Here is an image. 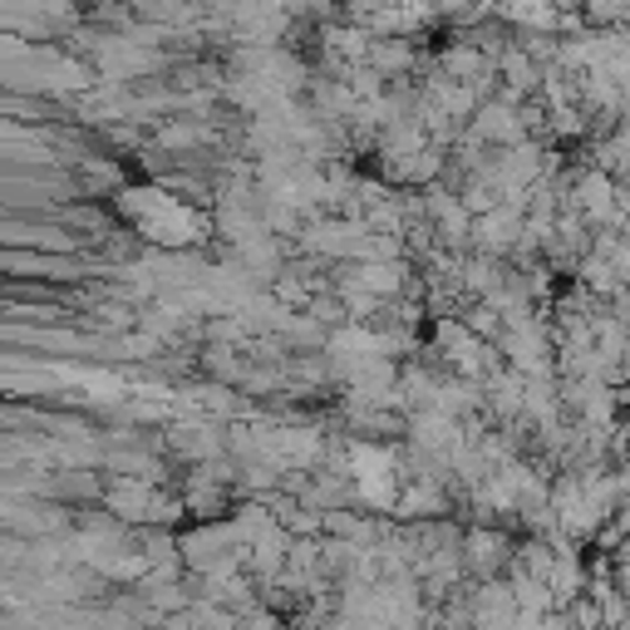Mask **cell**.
<instances>
[{
	"instance_id": "1",
	"label": "cell",
	"mask_w": 630,
	"mask_h": 630,
	"mask_svg": "<svg viewBox=\"0 0 630 630\" xmlns=\"http://www.w3.org/2000/svg\"><path fill=\"white\" fill-rule=\"evenodd\" d=\"M399 464L390 448L380 444H350V478H355V498L370 502V508L394 512L399 502Z\"/></svg>"
},
{
	"instance_id": "2",
	"label": "cell",
	"mask_w": 630,
	"mask_h": 630,
	"mask_svg": "<svg viewBox=\"0 0 630 630\" xmlns=\"http://www.w3.org/2000/svg\"><path fill=\"white\" fill-rule=\"evenodd\" d=\"M576 207L586 213V222L596 227H611L621 222V187H616V177L606 173V167H591V173L576 177Z\"/></svg>"
},
{
	"instance_id": "3",
	"label": "cell",
	"mask_w": 630,
	"mask_h": 630,
	"mask_svg": "<svg viewBox=\"0 0 630 630\" xmlns=\"http://www.w3.org/2000/svg\"><path fill=\"white\" fill-rule=\"evenodd\" d=\"M472 139L478 143H502V149L528 143V123H522V113H518V99L478 104V113H472Z\"/></svg>"
},
{
	"instance_id": "4",
	"label": "cell",
	"mask_w": 630,
	"mask_h": 630,
	"mask_svg": "<svg viewBox=\"0 0 630 630\" xmlns=\"http://www.w3.org/2000/svg\"><path fill=\"white\" fill-rule=\"evenodd\" d=\"M522 232H528V213H518L512 203H498L492 213H482L478 222H472V247L502 257V251L522 247Z\"/></svg>"
},
{
	"instance_id": "5",
	"label": "cell",
	"mask_w": 630,
	"mask_h": 630,
	"mask_svg": "<svg viewBox=\"0 0 630 630\" xmlns=\"http://www.w3.org/2000/svg\"><path fill=\"white\" fill-rule=\"evenodd\" d=\"M428 217L438 222V232H444L454 247H464V241H472V213L464 197L444 193V187H428Z\"/></svg>"
},
{
	"instance_id": "6",
	"label": "cell",
	"mask_w": 630,
	"mask_h": 630,
	"mask_svg": "<svg viewBox=\"0 0 630 630\" xmlns=\"http://www.w3.org/2000/svg\"><path fill=\"white\" fill-rule=\"evenodd\" d=\"M438 345H444V355L458 365V370H468V374H478V365H482V345L472 340V325H464V321H438Z\"/></svg>"
},
{
	"instance_id": "7",
	"label": "cell",
	"mask_w": 630,
	"mask_h": 630,
	"mask_svg": "<svg viewBox=\"0 0 630 630\" xmlns=\"http://www.w3.org/2000/svg\"><path fill=\"white\" fill-rule=\"evenodd\" d=\"M153 498H158L153 482L149 478H133V472H129V478H113L109 482V508L119 512V518H129V522H139V518L149 522Z\"/></svg>"
},
{
	"instance_id": "8",
	"label": "cell",
	"mask_w": 630,
	"mask_h": 630,
	"mask_svg": "<svg viewBox=\"0 0 630 630\" xmlns=\"http://www.w3.org/2000/svg\"><path fill=\"white\" fill-rule=\"evenodd\" d=\"M502 20H512L522 30H537V35H552L562 25V10L552 0H502Z\"/></svg>"
},
{
	"instance_id": "9",
	"label": "cell",
	"mask_w": 630,
	"mask_h": 630,
	"mask_svg": "<svg viewBox=\"0 0 630 630\" xmlns=\"http://www.w3.org/2000/svg\"><path fill=\"white\" fill-rule=\"evenodd\" d=\"M355 281H360L365 291H374V296H399L404 291V276H409V267L404 261H360V267L350 271Z\"/></svg>"
},
{
	"instance_id": "10",
	"label": "cell",
	"mask_w": 630,
	"mask_h": 630,
	"mask_svg": "<svg viewBox=\"0 0 630 630\" xmlns=\"http://www.w3.org/2000/svg\"><path fill=\"white\" fill-rule=\"evenodd\" d=\"M438 69H444L448 79L482 84V75H488V59H482V50H478V45H448L444 55H438Z\"/></svg>"
},
{
	"instance_id": "11",
	"label": "cell",
	"mask_w": 630,
	"mask_h": 630,
	"mask_svg": "<svg viewBox=\"0 0 630 630\" xmlns=\"http://www.w3.org/2000/svg\"><path fill=\"white\" fill-rule=\"evenodd\" d=\"M537 79H547V75L537 69V59H532L528 50H502V84H508V99L537 89Z\"/></svg>"
},
{
	"instance_id": "12",
	"label": "cell",
	"mask_w": 630,
	"mask_h": 630,
	"mask_svg": "<svg viewBox=\"0 0 630 630\" xmlns=\"http://www.w3.org/2000/svg\"><path fill=\"white\" fill-rule=\"evenodd\" d=\"M438 167H444L438 149H419V153H409V158H390V173L399 177V183H434Z\"/></svg>"
},
{
	"instance_id": "13",
	"label": "cell",
	"mask_w": 630,
	"mask_h": 630,
	"mask_svg": "<svg viewBox=\"0 0 630 630\" xmlns=\"http://www.w3.org/2000/svg\"><path fill=\"white\" fill-rule=\"evenodd\" d=\"M325 40H330V55L350 59V65H365V59H370V45H374L360 25H330L325 30Z\"/></svg>"
},
{
	"instance_id": "14",
	"label": "cell",
	"mask_w": 630,
	"mask_h": 630,
	"mask_svg": "<svg viewBox=\"0 0 630 630\" xmlns=\"http://www.w3.org/2000/svg\"><path fill=\"white\" fill-rule=\"evenodd\" d=\"M394 512L399 518H428V512H444V492H438L428 478H419L409 492H399Z\"/></svg>"
},
{
	"instance_id": "15",
	"label": "cell",
	"mask_w": 630,
	"mask_h": 630,
	"mask_svg": "<svg viewBox=\"0 0 630 630\" xmlns=\"http://www.w3.org/2000/svg\"><path fill=\"white\" fill-rule=\"evenodd\" d=\"M370 65L380 69V75H404L409 65H414V45L409 40H374L370 45Z\"/></svg>"
},
{
	"instance_id": "16",
	"label": "cell",
	"mask_w": 630,
	"mask_h": 630,
	"mask_svg": "<svg viewBox=\"0 0 630 630\" xmlns=\"http://www.w3.org/2000/svg\"><path fill=\"white\" fill-rule=\"evenodd\" d=\"M464 552H468L472 572H492V566L502 562V537H498V532H468Z\"/></svg>"
},
{
	"instance_id": "17",
	"label": "cell",
	"mask_w": 630,
	"mask_h": 630,
	"mask_svg": "<svg viewBox=\"0 0 630 630\" xmlns=\"http://www.w3.org/2000/svg\"><path fill=\"white\" fill-rule=\"evenodd\" d=\"M591 25H606V30H621L630 25V0H582Z\"/></svg>"
},
{
	"instance_id": "18",
	"label": "cell",
	"mask_w": 630,
	"mask_h": 630,
	"mask_svg": "<svg viewBox=\"0 0 630 630\" xmlns=\"http://www.w3.org/2000/svg\"><path fill=\"white\" fill-rule=\"evenodd\" d=\"M325 528H330L335 537H355V542H370V537H374L370 522H365V518H350V512H340V508L325 512Z\"/></svg>"
},
{
	"instance_id": "19",
	"label": "cell",
	"mask_w": 630,
	"mask_h": 630,
	"mask_svg": "<svg viewBox=\"0 0 630 630\" xmlns=\"http://www.w3.org/2000/svg\"><path fill=\"white\" fill-rule=\"evenodd\" d=\"M390 6H394V0H345V10H350L355 25H374V20H380Z\"/></svg>"
},
{
	"instance_id": "20",
	"label": "cell",
	"mask_w": 630,
	"mask_h": 630,
	"mask_svg": "<svg viewBox=\"0 0 630 630\" xmlns=\"http://www.w3.org/2000/svg\"><path fill=\"white\" fill-rule=\"evenodd\" d=\"M203 139V129H197V123H167L163 133H158V143H163V149H187V143H197Z\"/></svg>"
},
{
	"instance_id": "21",
	"label": "cell",
	"mask_w": 630,
	"mask_h": 630,
	"mask_svg": "<svg viewBox=\"0 0 630 630\" xmlns=\"http://www.w3.org/2000/svg\"><path fill=\"white\" fill-rule=\"evenodd\" d=\"M552 129L562 133V139H576V133L586 129V123H582V109H576V104H562V109H552Z\"/></svg>"
},
{
	"instance_id": "22",
	"label": "cell",
	"mask_w": 630,
	"mask_h": 630,
	"mask_svg": "<svg viewBox=\"0 0 630 630\" xmlns=\"http://www.w3.org/2000/svg\"><path fill=\"white\" fill-rule=\"evenodd\" d=\"M247 630H281V626L271 621L267 611H251V616H247Z\"/></svg>"
}]
</instances>
